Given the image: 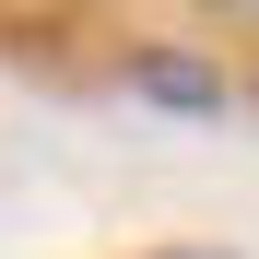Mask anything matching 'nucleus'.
<instances>
[{
	"instance_id": "f257e3e1",
	"label": "nucleus",
	"mask_w": 259,
	"mask_h": 259,
	"mask_svg": "<svg viewBox=\"0 0 259 259\" xmlns=\"http://www.w3.org/2000/svg\"><path fill=\"white\" fill-rule=\"evenodd\" d=\"M142 95H165V106H224V71H200V59H142Z\"/></svg>"
},
{
	"instance_id": "f03ea898",
	"label": "nucleus",
	"mask_w": 259,
	"mask_h": 259,
	"mask_svg": "<svg viewBox=\"0 0 259 259\" xmlns=\"http://www.w3.org/2000/svg\"><path fill=\"white\" fill-rule=\"evenodd\" d=\"M142 259H236V247H212V236H165V247H142Z\"/></svg>"
}]
</instances>
